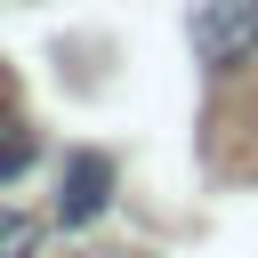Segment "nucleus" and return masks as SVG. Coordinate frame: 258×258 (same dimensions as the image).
<instances>
[{"label":"nucleus","mask_w":258,"mask_h":258,"mask_svg":"<svg viewBox=\"0 0 258 258\" xmlns=\"http://www.w3.org/2000/svg\"><path fill=\"white\" fill-rule=\"evenodd\" d=\"M0 121H16V73L0 64Z\"/></svg>","instance_id":"5"},{"label":"nucleus","mask_w":258,"mask_h":258,"mask_svg":"<svg viewBox=\"0 0 258 258\" xmlns=\"http://www.w3.org/2000/svg\"><path fill=\"white\" fill-rule=\"evenodd\" d=\"M0 258H40V218L0 202Z\"/></svg>","instance_id":"3"},{"label":"nucleus","mask_w":258,"mask_h":258,"mask_svg":"<svg viewBox=\"0 0 258 258\" xmlns=\"http://www.w3.org/2000/svg\"><path fill=\"white\" fill-rule=\"evenodd\" d=\"M194 56H202V73H242L258 56V0H202L194 8Z\"/></svg>","instance_id":"1"},{"label":"nucleus","mask_w":258,"mask_h":258,"mask_svg":"<svg viewBox=\"0 0 258 258\" xmlns=\"http://www.w3.org/2000/svg\"><path fill=\"white\" fill-rule=\"evenodd\" d=\"M105 210H113V153H97V145L64 153V177H56V226L81 234V226H97Z\"/></svg>","instance_id":"2"},{"label":"nucleus","mask_w":258,"mask_h":258,"mask_svg":"<svg viewBox=\"0 0 258 258\" xmlns=\"http://www.w3.org/2000/svg\"><path fill=\"white\" fill-rule=\"evenodd\" d=\"M32 153H40V145H32V129H16V121H0V185H16V177L32 169Z\"/></svg>","instance_id":"4"}]
</instances>
